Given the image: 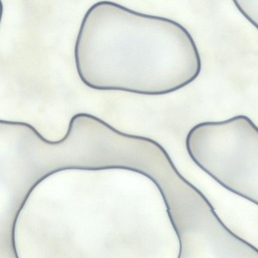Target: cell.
I'll use <instances>...</instances> for the list:
<instances>
[{"mask_svg":"<svg viewBox=\"0 0 258 258\" xmlns=\"http://www.w3.org/2000/svg\"><path fill=\"white\" fill-rule=\"evenodd\" d=\"M185 145L192 160L218 183L257 204L258 129L249 117L199 123Z\"/></svg>","mask_w":258,"mask_h":258,"instance_id":"cell-2","label":"cell"},{"mask_svg":"<svg viewBox=\"0 0 258 258\" xmlns=\"http://www.w3.org/2000/svg\"><path fill=\"white\" fill-rule=\"evenodd\" d=\"M74 58L87 87L146 95L179 90L202 70L198 47L181 24L107 1L85 14Z\"/></svg>","mask_w":258,"mask_h":258,"instance_id":"cell-1","label":"cell"}]
</instances>
